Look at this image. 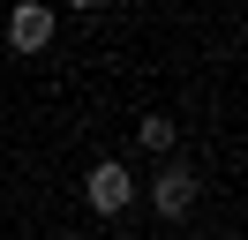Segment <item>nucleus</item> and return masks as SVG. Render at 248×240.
Listing matches in <instances>:
<instances>
[{"mask_svg":"<svg viewBox=\"0 0 248 240\" xmlns=\"http://www.w3.org/2000/svg\"><path fill=\"white\" fill-rule=\"evenodd\" d=\"M196 188H203V173L188 158H166L151 173V203H158V218H188V210H196Z\"/></svg>","mask_w":248,"mask_h":240,"instance_id":"f257e3e1","label":"nucleus"},{"mask_svg":"<svg viewBox=\"0 0 248 240\" xmlns=\"http://www.w3.org/2000/svg\"><path fill=\"white\" fill-rule=\"evenodd\" d=\"M83 203H91L98 218H121V210L136 203V173H128L121 158H106V165H91V180H83Z\"/></svg>","mask_w":248,"mask_h":240,"instance_id":"f03ea898","label":"nucleus"},{"mask_svg":"<svg viewBox=\"0 0 248 240\" xmlns=\"http://www.w3.org/2000/svg\"><path fill=\"white\" fill-rule=\"evenodd\" d=\"M46 38H53V8L46 0H23V8L8 15V45H16V53H46Z\"/></svg>","mask_w":248,"mask_h":240,"instance_id":"7ed1b4c3","label":"nucleus"},{"mask_svg":"<svg viewBox=\"0 0 248 240\" xmlns=\"http://www.w3.org/2000/svg\"><path fill=\"white\" fill-rule=\"evenodd\" d=\"M136 135H143V150H158V158L173 150V120H166V113H143V120H136Z\"/></svg>","mask_w":248,"mask_h":240,"instance_id":"20e7f679","label":"nucleus"}]
</instances>
